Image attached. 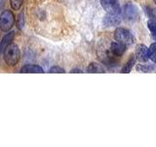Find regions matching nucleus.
Returning <instances> with one entry per match:
<instances>
[{"label":"nucleus","mask_w":156,"mask_h":147,"mask_svg":"<svg viewBox=\"0 0 156 147\" xmlns=\"http://www.w3.org/2000/svg\"><path fill=\"white\" fill-rule=\"evenodd\" d=\"M2 54L5 63L9 66H15L21 58V51H20L18 45L14 43H11L5 48Z\"/></svg>","instance_id":"1"},{"label":"nucleus","mask_w":156,"mask_h":147,"mask_svg":"<svg viewBox=\"0 0 156 147\" xmlns=\"http://www.w3.org/2000/svg\"><path fill=\"white\" fill-rule=\"evenodd\" d=\"M114 38L116 41L123 43L125 45H131V44L134 43V37L132 36V33L128 29L123 28H116V31L114 32Z\"/></svg>","instance_id":"2"},{"label":"nucleus","mask_w":156,"mask_h":147,"mask_svg":"<svg viewBox=\"0 0 156 147\" xmlns=\"http://www.w3.org/2000/svg\"><path fill=\"white\" fill-rule=\"evenodd\" d=\"M87 72L88 73H101V72H104V69H102L101 66L99 65V64L91 63L87 69Z\"/></svg>","instance_id":"12"},{"label":"nucleus","mask_w":156,"mask_h":147,"mask_svg":"<svg viewBox=\"0 0 156 147\" xmlns=\"http://www.w3.org/2000/svg\"><path fill=\"white\" fill-rule=\"evenodd\" d=\"M124 17L127 20H130V21H135L139 18V8L136 6L133 3H127L124 5Z\"/></svg>","instance_id":"5"},{"label":"nucleus","mask_w":156,"mask_h":147,"mask_svg":"<svg viewBox=\"0 0 156 147\" xmlns=\"http://www.w3.org/2000/svg\"><path fill=\"white\" fill-rule=\"evenodd\" d=\"M15 37V32H11L7 33L6 36H5L2 40H1V44H0V49H1V52L3 53V51L5 50V48H6L8 45H10V44L12 43L13 39Z\"/></svg>","instance_id":"10"},{"label":"nucleus","mask_w":156,"mask_h":147,"mask_svg":"<svg viewBox=\"0 0 156 147\" xmlns=\"http://www.w3.org/2000/svg\"><path fill=\"white\" fill-rule=\"evenodd\" d=\"M154 52H156V41L153 42V43L149 46V48H148V55H150V54H152V53H154Z\"/></svg>","instance_id":"18"},{"label":"nucleus","mask_w":156,"mask_h":147,"mask_svg":"<svg viewBox=\"0 0 156 147\" xmlns=\"http://www.w3.org/2000/svg\"><path fill=\"white\" fill-rule=\"evenodd\" d=\"M121 22L119 15H111L107 14L104 19V24L106 27H116Z\"/></svg>","instance_id":"8"},{"label":"nucleus","mask_w":156,"mask_h":147,"mask_svg":"<svg viewBox=\"0 0 156 147\" xmlns=\"http://www.w3.org/2000/svg\"><path fill=\"white\" fill-rule=\"evenodd\" d=\"M21 73H26V74H29V73L43 74L44 71H43V69L40 66H38V65H30V64H27V65H24L21 69Z\"/></svg>","instance_id":"9"},{"label":"nucleus","mask_w":156,"mask_h":147,"mask_svg":"<svg viewBox=\"0 0 156 147\" xmlns=\"http://www.w3.org/2000/svg\"><path fill=\"white\" fill-rule=\"evenodd\" d=\"M135 57L136 58V60L140 62H146L149 58L148 48L146 47L144 44H139V45L136 47Z\"/></svg>","instance_id":"6"},{"label":"nucleus","mask_w":156,"mask_h":147,"mask_svg":"<svg viewBox=\"0 0 156 147\" xmlns=\"http://www.w3.org/2000/svg\"><path fill=\"white\" fill-rule=\"evenodd\" d=\"M71 73H82V71L79 70V69H75V70H72Z\"/></svg>","instance_id":"20"},{"label":"nucleus","mask_w":156,"mask_h":147,"mask_svg":"<svg viewBox=\"0 0 156 147\" xmlns=\"http://www.w3.org/2000/svg\"><path fill=\"white\" fill-rule=\"evenodd\" d=\"M49 73H65V70L58 66H54L50 69Z\"/></svg>","instance_id":"17"},{"label":"nucleus","mask_w":156,"mask_h":147,"mask_svg":"<svg viewBox=\"0 0 156 147\" xmlns=\"http://www.w3.org/2000/svg\"><path fill=\"white\" fill-rule=\"evenodd\" d=\"M15 23V16L10 10H4L0 15V28L3 32H8Z\"/></svg>","instance_id":"3"},{"label":"nucleus","mask_w":156,"mask_h":147,"mask_svg":"<svg viewBox=\"0 0 156 147\" xmlns=\"http://www.w3.org/2000/svg\"><path fill=\"white\" fill-rule=\"evenodd\" d=\"M136 58L135 56H134V57H132V58L130 59V60L124 65L123 69H122V73H124V74H128V73H130V72L132 71V69H133L134 65L136 64Z\"/></svg>","instance_id":"11"},{"label":"nucleus","mask_w":156,"mask_h":147,"mask_svg":"<svg viewBox=\"0 0 156 147\" xmlns=\"http://www.w3.org/2000/svg\"><path fill=\"white\" fill-rule=\"evenodd\" d=\"M155 68H156L155 65H139L138 70L144 72V73H148L151 71H154Z\"/></svg>","instance_id":"13"},{"label":"nucleus","mask_w":156,"mask_h":147,"mask_svg":"<svg viewBox=\"0 0 156 147\" xmlns=\"http://www.w3.org/2000/svg\"><path fill=\"white\" fill-rule=\"evenodd\" d=\"M17 24H18V28L20 29H22L23 28V24H24V15H23V12H22L21 14L19 15Z\"/></svg>","instance_id":"15"},{"label":"nucleus","mask_w":156,"mask_h":147,"mask_svg":"<svg viewBox=\"0 0 156 147\" xmlns=\"http://www.w3.org/2000/svg\"><path fill=\"white\" fill-rule=\"evenodd\" d=\"M147 10V15L150 19H153L154 21L156 22V10L152 9V8H146Z\"/></svg>","instance_id":"16"},{"label":"nucleus","mask_w":156,"mask_h":147,"mask_svg":"<svg viewBox=\"0 0 156 147\" xmlns=\"http://www.w3.org/2000/svg\"><path fill=\"white\" fill-rule=\"evenodd\" d=\"M149 58L152 60L154 63H156V52H154V53H152V54H150L149 55Z\"/></svg>","instance_id":"19"},{"label":"nucleus","mask_w":156,"mask_h":147,"mask_svg":"<svg viewBox=\"0 0 156 147\" xmlns=\"http://www.w3.org/2000/svg\"><path fill=\"white\" fill-rule=\"evenodd\" d=\"M154 2H155V4H156V0H154Z\"/></svg>","instance_id":"21"},{"label":"nucleus","mask_w":156,"mask_h":147,"mask_svg":"<svg viewBox=\"0 0 156 147\" xmlns=\"http://www.w3.org/2000/svg\"><path fill=\"white\" fill-rule=\"evenodd\" d=\"M101 5L107 14L120 15L121 13L119 0H101Z\"/></svg>","instance_id":"4"},{"label":"nucleus","mask_w":156,"mask_h":147,"mask_svg":"<svg viewBox=\"0 0 156 147\" xmlns=\"http://www.w3.org/2000/svg\"><path fill=\"white\" fill-rule=\"evenodd\" d=\"M23 0H10V5L14 10H20L22 7Z\"/></svg>","instance_id":"14"},{"label":"nucleus","mask_w":156,"mask_h":147,"mask_svg":"<svg viewBox=\"0 0 156 147\" xmlns=\"http://www.w3.org/2000/svg\"><path fill=\"white\" fill-rule=\"evenodd\" d=\"M110 51L114 56H122L126 52V45L121 42H111Z\"/></svg>","instance_id":"7"}]
</instances>
